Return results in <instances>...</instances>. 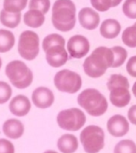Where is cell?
Masks as SVG:
<instances>
[{"instance_id": "836d02e7", "label": "cell", "mask_w": 136, "mask_h": 153, "mask_svg": "<svg viewBox=\"0 0 136 153\" xmlns=\"http://www.w3.org/2000/svg\"><path fill=\"white\" fill-rule=\"evenodd\" d=\"M132 94H133V95L136 97V81L134 82L133 86H132Z\"/></svg>"}, {"instance_id": "7a4b0ae2", "label": "cell", "mask_w": 136, "mask_h": 153, "mask_svg": "<svg viewBox=\"0 0 136 153\" xmlns=\"http://www.w3.org/2000/svg\"><path fill=\"white\" fill-rule=\"evenodd\" d=\"M75 12L77 9L72 0H56L52 6V25L61 32L71 31L77 22Z\"/></svg>"}, {"instance_id": "8fae6325", "label": "cell", "mask_w": 136, "mask_h": 153, "mask_svg": "<svg viewBox=\"0 0 136 153\" xmlns=\"http://www.w3.org/2000/svg\"><path fill=\"white\" fill-rule=\"evenodd\" d=\"M67 51L71 58L80 59L86 56L90 49L89 39L82 35H75L67 41Z\"/></svg>"}, {"instance_id": "d6986e66", "label": "cell", "mask_w": 136, "mask_h": 153, "mask_svg": "<svg viewBox=\"0 0 136 153\" xmlns=\"http://www.w3.org/2000/svg\"><path fill=\"white\" fill-rule=\"evenodd\" d=\"M24 22L31 28L41 27L45 22V14L37 10H29L24 15Z\"/></svg>"}, {"instance_id": "9c48e42d", "label": "cell", "mask_w": 136, "mask_h": 153, "mask_svg": "<svg viewBox=\"0 0 136 153\" xmlns=\"http://www.w3.org/2000/svg\"><path fill=\"white\" fill-rule=\"evenodd\" d=\"M53 81L58 91L66 94H75L82 87L81 76L69 69L58 71L54 76Z\"/></svg>"}, {"instance_id": "3957f363", "label": "cell", "mask_w": 136, "mask_h": 153, "mask_svg": "<svg viewBox=\"0 0 136 153\" xmlns=\"http://www.w3.org/2000/svg\"><path fill=\"white\" fill-rule=\"evenodd\" d=\"M42 48L46 53L47 63L51 67H61L68 61V51L65 50V40L61 35H48L43 39Z\"/></svg>"}, {"instance_id": "5b68a950", "label": "cell", "mask_w": 136, "mask_h": 153, "mask_svg": "<svg viewBox=\"0 0 136 153\" xmlns=\"http://www.w3.org/2000/svg\"><path fill=\"white\" fill-rule=\"evenodd\" d=\"M78 104L92 117L102 116L108 108V103L105 96L93 88L82 91L78 96Z\"/></svg>"}, {"instance_id": "ffe728a7", "label": "cell", "mask_w": 136, "mask_h": 153, "mask_svg": "<svg viewBox=\"0 0 136 153\" xmlns=\"http://www.w3.org/2000/svg\"><path fill=\"white\" fill-rule=\"evenodd\" d=\"M21 12L14 13L9 12L4 9L0 12V22L1 24L7 28H16L21 22Z\"/></svg>"}, {"instance_id": "30bf717a", "label": "cell", "mask_w": 136, "mask_h": 153, "mask_svg": "<svg viewBox=\"0 0 136 153\" xmlns=\"http://www.w3.org/2000/svg\"><path fill=\"white\" fill-rule=\"evenodd\" d=\"M39 36L34 31H24L19 37L18 52L26 61H33L39 53Z\"/></svg>"}, {"instance_id": "cb8c5ba5", "label": "cell", "mask_w": 136, "mask_h": 153, "mask_svg": "<svg viewBox=\"0 0 136 153\" xmlns=\"http://www.w3.org/2000/svg\"><path fill=\"white\" fill-rule=\"evenodd\" d=\"M114 53V64H113L112 67L113 68H117L121 66L128 57V52L126 49L123 47H120V46H115V47L111 48Z\"/></svg>"}, {"instance_id": "ac0fdd59", "label": "cell", "mask_w": 136, "mask_h": 153, "mask_svg": "<svg viewBox=\"0 0 136 153\" xmlns=\"http://www.w3.org/2000/svg\"><path fill=\"white\" fill-rule=\"evenodd\" d=\"M57 148L62 153H74L78 149V140L74 134H63L57 140Z\"/></svg>"}, {"instance_id": "484cf974", "label": "cell", "mask_w": 136, "mask_h": 153, "mask_svg": "<svg viewBox=\"0 0 136 153\" xmlns=\"http://www.w3.org/2000/svg\"><path fill=\"white\" fill-rule=\"evenodd\" d=\"M50 9V0H30L29 1V10H37L42 11L44 14H47Z\"/></svg>"}, {"instance_id": "f1b7e54d", "label": "cell", "mask_w": 136, "mask_h": 153, "mask_svg": "<svg viewBox=\"0 0 136 153\" xmlns=\"http://www.w3.org/2000/svg\"><path fill=\"white\" fill-rule=\"evenodd\" d=\"M90 4L96 10L100 12H105L113 7L112 0H90Z\"/></svg>"}, {"instance_id": "d590c367", "label": "cell", "mask_w": 136, "mask_h": 153, "mask_svg": "<svg viewBox=\"0 0 136 153\" xmlns=\"http://www.w3.org/2000/svg\"><path fill=\"white\" fill-rule=\"evenodd\" d=\"M1 67H2V59L0 58V69H1Z\"/></svg>"}, {"instance_id": "52a82bcc", "label": "cell", "mask_w": 136, "mask_h": 153, "mask_svg": "<svg viewBox=\"0 0 136 153\" xmlns=\"http://www.w3.org/2000/svg\"><path fill=\"white\" fill-rule=\"evenodd\" d=\"M79 139L86 153H98L104 147L105 134L100 126L89 125L81 131Z\"/></svg>"}, {"instance_id": "2e32d148", "label": "cell", "mask_w": 136, "mask_h": 153, "mask_svg": "<svg viewBox=\"0 0 136 153\" xmlns=\"http://www.w3.org/2000/svg\"><path fill=\"white\" fill-rule=\"evenodd\" d=\"M2 131L7 138L19 139L24 135V125L17 119H9L3 123Z\"/></svg>"}, {"instance_id": "4dcf8cb0", "label": "cell", "mask_w": 136, "mask_h": 153, "mask_svg": "<svg viewBox=\"0 0 136 153\" xmlns=\"http://www.w3.org/2000/svg\"><path fill=\"white\" fill-rule=\"evenodd\" d=\"M126 70L132 78H136V55L131 57L126 65Z\"/></svg>"}, {"instance_id": "7402d4cb", "label": "cell", "mask_w": 136, "mask_h": 153, "mask_svg": "<svg viewBox=\"0 0 136 153\" xmlns=\"http://www.w3.org/2000/svg\"><path fill=\"white\" fill-rule=\"evenodd\" d=\"M28 3V0H4L3 9L9 12L18 13L24 10Z\"/></svg>"}, {"instance_id": "44dd1931", "label": "cell", "mask_w": 136, "mask_h": 153, "mask_svg": "<svg viewBox=\"0 0 136 153\" xmlns=\"http://www.w3.org/2000/svg\"><path fill=\"white\" fill-rule=\"evenodd\" d=\"M15 45V36L11 31L0 29V53L10 51Z\"/></svg>"}, {"instance_id": "4fadbf2b", "label": "cell", "mask_w": 136, "mask_h": 153, "mask_svg": "<svg viewBox=\"0 0 136 153\" xmlns=\"http://www.w3.org/2000/svg\"><path fill=\"white\" fill-rule=\"evenodd\" d=\"M108 133L115 137H122L128 134L130 130V124L128 120L122 115H114L112 116L106 123Z\"/></svg>"}, {"instance_id": "e0dca14e", "label": "cell", "mask_w": 136, "mask_h": 153, "mask_svg": "<svg viewBox=\"0 0 136 153\" xmlns=\"http://www.w3.org/2000/svg\"><path fill=\"white\" fill-rule=\"evenodd\" d=\"M121 31V25L118 21L115 19H106L104 20L100 26V34L103 38L106 39H113L116 38Z\"/></svg>"}, {"instance_id": "d6a6232c", "label": "cell", "mask_w": 136, "mask_h": 153, "mask_svg": "<svg viewBox=\"0 0 136 153\" xmlns=\"http://www.w3.org/2000/svg\"><path fill=\"white\" fill-rule=\"evenodd\" d=\"M113 1V7H118L120 3L122 2V0H112Z\"/></svg>"}, {"instance_id": "6da1fadb", "label": "cell", "mask_w": 136, "mask_h": 153, "mask_svg": "<svg viewBox=\"0 0 136 153\" xmlns=\"http://www.w3.org/2000/svg\"><path fill=\"white\" fill-rule=\"evenodd\" d=\"M114 64V53L111 48H96L83 63V70L89 78L97 79L103 76L108 68Z\"/></svg>"}, {"instance_id": "5bb4252c", "label": "cell", "mask_w": 136, "mask_h": 153, "mask_svg": "<svg viewBox=\"0 0 136 153\" xmlns=\"http://www.w3.org/2000/svg\"><path fill=\"white\" fill-rule=\"evenodd\" d=\"M31 102L29 98L24 94L14 96L9 105V109L11 114L17 117H24L31 110Z\"/></svg>"}, {"instance_id": "ba28073f", "label": "cell", "mask_w": 136, "mask_h": 153, "mask_svg": "<svg viewBox=\"0 0 136 153\" xmlns=\"http://www.w3.org/2000/svg\"><path fill=\"white\" fill-rule=\"evenodd\" d=\"M57 124L58 126L70 132H77L85 125L86 115L81 109L78 108H72L60 111L57 115Z\"/></svg>"}, {"instance_id": "d4e9b609", "label": "cell", "mask_w": 136, "mask_h": 153, "mask_svg": "<svg viewBox=\"0 0 136 153\" xmlns=\"http://www.w3.org/2000/svg\"><path fill=\"white\" fill-rule=\"evenodd\" d=\"M114 153H136V144L131 139H123L115 146Z\"/></svg>"}, {"instance_id": "277c9868", "label": "cell", "mask_w": 136, "mask_h": 153, "mask_svg": "<svg viewBox=\"0 0 136 153\" xmlns=\"http://www.w3.org/2000/svg\"><path fill=\"white\" fill-rule=\"evenodd\" d=\"M110 91L109 99L111 104L116 108H125L131 102L130 83L129 80L121 74H113L106 83Z\"/></svg>"}, {"instance_id": "7c38bea8", "label": "cell", "mask_w": 136, "mask_h": 153, "mask_svg": "<svg viewBox=\"0 0 136 153\" xmlns=\"http://www.w3.org/2000/svg\"><path fill=\"white\" fill-rule=\"evenodd\" d=\"M55 100L54 94L47 87H38L34 90L32 94V102L36 108L41 109L49 108L53 105Z\"/></svg>"}, {"instance_id": "83f0119b", "label": "cell", "mask_w": 136, "mask_h": 153, "mask_svg": "<svg viewBox=\"0 0 136 153\" xmlns=\"http://www.w3.org/2000/svg\"><path fill=\"white\" fill-rule=\"evenodd\" d=\"M122 11L126 17L136 19V0H126L122 6Z\"/></svg>"}, {"instance_id": "9a60e30c", "label": "cell", "mask_w": 136, "mask_h": 153, "mask_svg": "<svg viewBox=\"0 0 136 153\" xmlns=\"http://www.w3.org/2000/svg\"><path fill=\"white\" fill-rule=\"evenodd\" d=\"M80 25L87 30H94L100 24V15L90 7H83L78 12Z\"/></svg>"}, {"instance_id": "e575fe53", "label": "cell", "mask_w": 136, "mask_h": 153, "mask_svg": "<svg viewBox=\"0 0 136 153\" xmlns=\"http://www.w3.org/2000/svg\"><path fill=\"white\" fill-rule=\"evenodd\" d=\"M44 153H58V152L55 151V150H47V151H45Z\"/></svg>"}, {"instance_id": "1f68e13d", "label": "cell", "mask_w": 136, "mask_h": 153, "mask_svg": "<svg viewBox=\"0 0 136 153\" xmlns=\"http://www.w3.org/2000/svg\"><path fill=\"white\" fill-rule=\"evenodd\" d=\"M128 119L131 123L136 125V105H132L130 109L128 110Z\"/></svg>"}, {"instance_id": "603a6c76", "label": "cell", "mask_w": 136, "mask_h": 153, "mask_svg": "<svg viewBox=\"0 0 136 153\" xmlns=\"http://www.w3.org/2000/svg\"><path fill=\"white\" fill-rule=\"evenodd\" d=\"M122 42L130 48H136V22L132 25L127 27L121 36Z\"/></svg>"}, {"instance_id": "f546056e", "label": "cell", "mask_w": 136, "mask_h": 153, "mask_svg": "<svg viewBox=\"0 0 136 153\" xmlns=\"http://www.w3.org/2000/svg\"><path fill=\"white\" fill-rule=\"evenodd\" d=\"M0 153H15L12 142L6 138H0Z\"/></svg>"}, {"instance_id": "4316f807", "label": "cell", "mask_w": 136, "mask_h": 153, "mask_svg": "<svg viewBox=\"0 0 136 153\" xmlns=\"http://www.w3.org/2000/svg\"><path fill=\"white\" fill-rule=\"evenodd\" d=\"M12 89L9 83L0 81V105L7 103L11 98Z\"/></svg>"}, {"instance_id": "8992f818", "label": "cell", "mask_w": 136, "mask_h": 153, "mask_svg": "<svg viewBox=\"0 0 136 153\" xmlns=\"http://www.w3.org/2000/svg\"><path fill=\"white\" fill-rule=\"evenodd\" d=\"M5 73L12 85L20 90L28 88L34 79L32 70L20 60H14L7 64Z\"/></svg>"}]
</instances>
